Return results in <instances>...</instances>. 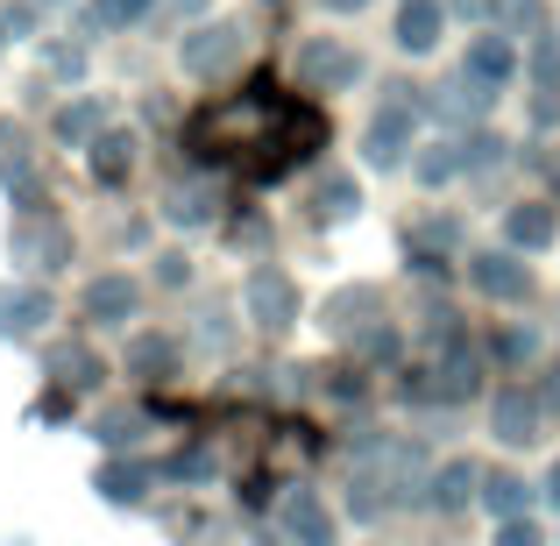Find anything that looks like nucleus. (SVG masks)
Returning a JSON list of instances; mask_svg holds the SVG:
<instances>
[{"mask_svg": "<svg viewBox=\"0 0 560 546\" xmlns=\"http://www.w3.org/2000/svg\"><path fill=\"white\" fill-rule=\"evenodd\" d=\"M327 142V121H319L305 100L277 93V85H248V93L220 100L191 121V150L206 164H242L256 178H284L305 156Z\"/></svg>", "mask_w": 560, "mask_h": 546, "instance_id": "1", "label": "nucleus"}, {"mask_svg": "<svg viewBox=\"0 0 560 546\" xmlns=\"http://www.w3.org/2000/svg\"><path fill=\"white\" fill-rule=\"evenodd\" d=\"M376 483H383V497H405L411 483H419V454H411V448L362 454V468H355V504L362 511H376Z\"/></svg>", "mask_w": 560, "mask_h": 546, "instance_id": "2", "label": "nucleus"}, {"mask_svg": "<svg viewBox=\"0 0 560 546\" xmlns=\"http://www.w3.org/2000/svg\"><path fill=\"white\" fill-rule=\"evenodd\" d=\"M242 22H213V28H191L185 43V71L191 79H220V71H234V57H242Z\"/></svg>", "mask_w": 560, "mask_h": 546, "instance_id": "3", "label": "nucleus"}, {"mask_svg": "<svg viewBox=\"0 0 560 546\" xmlns=\"http://www.w3.org/2000/svg\"><path fill=\"white\" fill-rule=\"evenodd\" d=\"M299 79H305V93H341V85L362 79V57L348 50V43H305Z\"/></svg>", "mask_w": 560, "mask_h": 546, "instance_id": "4", "label": "nucleus"}, {"mask_svg": "<svg viewBox=\"0 0 560 546\" xmlns=\"http://www.w3.org/2000/svg\"><path fill=\"white\" fill-rule=\"evenodd\" d=\"M14 256H22V263H43V270H65V263H71V234H65V220H50V213H22V220H14Z\"/></svg>", "mask_w": 560, "mask_h": 546, "instance_id": "5", "label": "nucleus"}, {"mask_svg": "<svg viewBox=\"0 0 560 546\" xmlns=\"http://www.w3.org/2000/svg\"><path fill=\"white\" fill-rule=\"evenodd\" d=\"M468 284L482 291V299H497V305H518V299H533V270H525L518 256H476L468 263Z\"/></svg>", "mask_w": 560, "mask_h": 546, "instance_id": "6", "label": "nucleus"}, {"mask_svg": "<svg viewBox=\"0 0 560 546\" xmlns=\"http://www.w3.org/2000/svg\"><path fill=\"white\" fill-rule=\"evenodd\" d=\"M476 391V362L454 348L447 362H433V369H419V383H405V397H419V405H462V397Z\"/></svg>", "mask_w": 560, "mask_h": 546, "instance_id": "7", "label": "nucleus"}, {"mask_svg": "<svg viewBox=\"0 0 560 546\" xmlns=\"http://www.w3.org/2000/svg\"><path fill=\"white\" fill-rule=\"evenodd\" d=\"M248 313H256V327H291V313H299V284H291L284 270H256L248 277Z\"/></svg>", "mask_w": 560, "mask_h": 546, "instance_id": "8", "label": "nucleus"}, {"mask_svg": "<svg viewBox=\"0 0 560 546\" xmlns=\"http://www.w3.org/2000/svg\"><path fill=\"white\" fill-rule=\"evenodd\" d=\"M411 100H405V85H397V100L370 121V164H405V142H411Z\"/></svg>", "mask_w": 560, "mask_h": 546, "instance_id": "9", "label": "nucleus"}, {"mask_svg": "<svg viewBox=\"0 0 560 546\" xmlns=\"http://www.w3.org/2000/svg\"><path fill=\"white\" fill-rule=\"evenodd\" d=\"M136 305H142V284L136 277H93L85 284V313L107 327V320H136Z\"/></svg>", "mask_w": 560, "mask_h": 546, "instance_id": "10", "label": "nucleus"}, {"mask_svg": "<svg viewBox=\"0 0 560 546\" xmlns=\"http://www.w3.org/2000/svg\"><path fill=\"white\" fill-rule=\"evenodd\" d=\"M284 533L299 539V546H334V519H327V504H319L313 490H291V497H284Z\"/></svg>", "mask_w": 560, "mask_h": 546, "instance_id": "11", "label": "nucleus"}, {"mask_svg": "<svg viewBox=\"0 0 560 546\" xmlns=\"http://www.w3.org/2000/svg\"><path fill=\"white\" fill-rule=\"evenodd\" d=\"M497 440H511V448H525V440H539V405L525 391H497Z\"/></svg>", "mask_w": 560, "mask_h": 546, "instance_id": "12", "label": "nucleus"}, {"mask_svg": "<svg viewBox=\"0 0 560 546\" xmlns=\"http://www.w3.org/2000/svg\"><path fill=\"white\" fill-rule=\"evenodd\" d=\"M36 320H50V299L36 284H0V334H28Z\"/></svg>", "mask_w": 560, "mask_h": 546, "instance_id": "13", "label": "nucleus"}, {"mask_svg": "<svg viewBox=\"0 0 560 546\" xmlns=\"http://www.w3.org/2000/svg\"><path fill=\"white\" fill-rule=\"evenodd\" d=\"M128 171H136V136H128V128L93 136V178H100V185H121Z\"/></svg>", "mask_w": 560, "mask_h": 546, "instance_id": "14", "label": "nucleus"}, {"mask_svg": "<svg viewBox=\"0 0 560 546\" xmlns=\"http://www.w3.org/2000/svg\"><path fill=\"white\" fill-rule=\"evenodd\" d=\"M440 22H447L440 0H405V8H397V43H405V50H433Z\"/></svg>", "mask_w": 560, "mask_h": 546, "instance_id": "15", "label": "nucleus"}, {"mask_svg": "<svg viewBox=\"0 0 560 546\" xmlns=\"http://www.w3.org/2000/svg\"><path fill=\"white\" fill-rule=\"evenodd\" d=\"M511 71H518V57H511L504 28H497V36H482L476 50H468V79H476V85H490V93H497V85L511 79Z\"/></svg>", "mask_w": 560, "mask_h": 546, "instance_id": "16", "label": "nucleus"}, {"mask_svg": "<svg viewBox=\"0 0 560 546\" xmlns=\"http://www.w3.org/2000/svg\"><path fill=\"white\" fill-rule=\"evenodd\" d=\"M171 220H185V228H199V220H213L220 213V185H206V178H191L171 191V206H164Z\"/></svg>", "mask_w": 560, "mask_h": 546, "instance_id": "17", "label": "nucleus"}, {"mask_svg": "<svg viewBox=\"0 0 560 546\" xmlns=\"http://www.w3.org/2000/svg\"><path fill=\"white\" fill-rule=\"evenodd\" d=\"M504 234H511L518 248H539V242H553V206H511Z\"/></svg>", "mask_w": 560, "mask_h": 546, "instance_id": "18", "label": "nucleus"}, {"mask_svg": "<svg viewBox=\"0 0 560 546\" xmlns=\"http://www.w3.org/2000/svg\"><path fill=\"white\" fill-rule=\"evenodd\" d=\"M50 369H57V383H65V391H93V383H100V362L85 356L79 341H71V348H50Z\"/></svg>", "mask_w": 560, "mask_h": 546, "instance_id": "19", "label": "nucleus"}, {"mask_svg": "<svg viewBox=\"0 0 560 546\" xmlns=\"http://www.w3.org/2000/svg\"><path fill=\"white\" fill-rule=\"evenodd\" d=\"M482 107H490V85H476V79H454L447 100H440V114H447V121H476Z\"/></svg>", "mask_w": 560, "mask_h": 546, "instance_id": "20", "label": "nucleus"}, {"mask_svg": "<svg viewBox=\"0 0 560 546\" xmlns=\"http://www.w3.org/2000/svg\"><path fill=\"white\" fill-rule=\"evenodd\" d=\"M142 483H150V476H142L136 462H114V468H100V497H107V504H136V497H142Z\"/></svg>", "mask_w": 560, "mask_h": 546, "instance_id": "21", "label": "nucleus"}, {"mask_svg": "<svg viewBox=\"0 0 560 546\" xmlns=\"http://www.w3.org/2000/svg\"><path fill=\"white\" fill-rule=\"evenodd\" d=\"M525 497H533V490H525L518 476H490V483H482V504H490V519H518Z\"/></svg>", "mask_w": 560, "mask_h": 546, "instance_id": "22", "label": "nucleus"}, {"mask_svg": "<svg viewBox=\"0 0 560 546\" xmlns=\"http://www.w3.org/2000/svg\"><path fill=\"white\" fill-rule=\"evenodd\" d=\"M57 136L65 142H93L100 136V100H71V107L57 114Z\"/></svg>", "mask_w": 560, "mask_h": 546, "instance_id": "23", "label": "nucleus"}, {"mask_svg": "<svg viewBox=\"0 0 560 546\" xmlns=\"http://www.w3.org/2000/svg\"><path fill=\"white\" fill-rule=\"evenodd\" d=\"M468 483H476V468H468V462H447V468L433 476V504H440V511L468 504Z\"/></svg>", "mask_w": 560, "mask_h": 546, "instance_id": "24", "label": "nucleus"}, {"mask_svg": "<svg viewBox=\"0 0 560 546\" xmlns=\"http://www.w3.org/2000/svg\"><path fill=\"white\" fill-rule=\"evenodd\" d=\"M150 8H156V0H93L85 22H93V28H128L136 14H150Z\"/></svg>", "mask_w": 560, "mask_h": 546, "instance_id": "25", "label": "nucleus"}, {"mask_svg": "<svg viewBox=\"0 0 560 546\" xmlns=\"http://www.w3.org/2000/svg\"><path fill=\"white\" fill-rule=\"evenodd\" d=\"M128 369H136V376H150V369H171V341H164V334H142V341L128 348Z\"/></svg>", "mask_w": 560, "mask_h": 546, "instance_id": "26", "label": "nucleus"}, {"mask_svg": "<svg viewBox=\"0 0 560 546\" xmlns=\"http://www.w3.org/2000/svg\"><path fill=\"white\" fill-rule=\"evenodd\" d=\"M0 178H8V191H22V199H36V164H28L22 150H0Z\"/></svg>", "mask_w": 560, "mask_h": 546, "instance_id": "27", "label": "nucleus"}, {"mask_svg": "<svg viewBox=\"0 0 560 546\" xmlns=\"http://www.w3.org/2000/svg\"><path fill=\"white\" fill-rule=\"evenodd\" d=\"M319 213H334V220L355 213V178H327L319 185Z\"/></svg>", "mask_w": 560, "mask_h": 546, "instance_id": "28", "label": "nucleus"}, {"mask_svg": "<svg viewBox=\"0 0 560 546\" xmlns=\"http://www.w3.org/2000/svg\"><path fill=\"white\" fill-rule=\"evenodd\" d=\"M454 171H462V150H433V156H419V178H425V185H447Z\"/></svg>", "mask_w": 560, "mask_h": 546, "instance_id": "29", "label": "nucleus"}, {"mask_svg": "<svg viewBox=\"0 0 560 546\" xmlns=\"http://www.w3.org/2000/svg\"><path fill=\"white\" fill-rule=\"evenodd\" d=\"M348 341H355V348H362V356H370V362H390V356H397V334H390V327H370V334H348Z\"/></svg>", "mask_w": 560, "mask_h": 546, "instance_id": "30", "label": "nucleus"}, {"mask_svg": "<svg viewBox=\"0 0 560 546\" xmlns=\"http://www.w3.org/2000/svg\"><path fill=\"white\" fill-rule=\"evenodd\" d=\"M136 411H107V419H100V440H107V448H128V440H136Z\"/></svg>", "mask_w": 560, "mask_h": 546, "instance_id": "31", "label": "nucleus"}, {"mask_svg": "<svg viewBox=\"0 0 560 546\" xmlns=\"http://www.w3.org/2000/svg\"><path fill=\"white\" fill-rule=\"evenodd\" d=\"M497 546H547V539H539V525H525V519H504V525H497Z\"/></svg>", "mask_w": 560, "mask_h": 546, "instance_id": "32", "label": "nucleus"}, {"mask_svg": "<svg viewBox=\"0 0 560 546\" xmlns=\"http://www.w3.org/2000/svg\"><path fill=\"white\" fill-rule=\"evenodd\" d=\"M490 356H504V362L533 356V334H497V341H490Z\"/></svg>", "mask_w": 560, "mask_h": 546, "instance_id": "33", "label": "nucleus"}, {"mask_svg": "<svg viewBox=\"0 0 560 546\" xmlns=\"http://www.w3.org/2000/svg\"><path fill=\"white\" fill-rule=\"evenodd\" d=\"M327 8H334V14H355V8H362V0H327Z\"/></svg>", "mask_w": 560, "mask_h": 546, "instance_id": "34", "label": "nucleus"}, {"mask_svg": "<svg viewBox=\"0 0 560 546\" xmlns=\"http://www.w3.org/2000/svg\"><path fill=\"white\" fill-rule=\"evenodd\" d=\"M547 497H553V504H560V468H553V476H547Z\"/></svg>", "mask_w": 560, "mask_h": 546, "instance_id": "35", "label": "nucleus"}, {"mask_svg": "<svg viewBox=\"0 0 560 546\" xmlns=\"http://www.w3.org/2000/svg\"><path fill=\"white\" fill-rule=\"evenodd\" d=\"M547 178H553V191H560V156H553V164H547Z\"/></svg>", "mask_w": 560, "mask_h": 546, "instance_id": "36", "label": "nucleus"}, {"mask_svg": "<svg viewBox=\"0 0 560 546\" xmlns=\"http://www.w3.org/2000/svg\"><path fill=\"white\" fill-rule=\"evenodd\" d=\"M547 397H553V405H560V376H553V383H547Z\"/></svg>", "mask_w": 560, "mask_h": 546, "instance_id": "37", "label": "nucleus"}]
</instances>
